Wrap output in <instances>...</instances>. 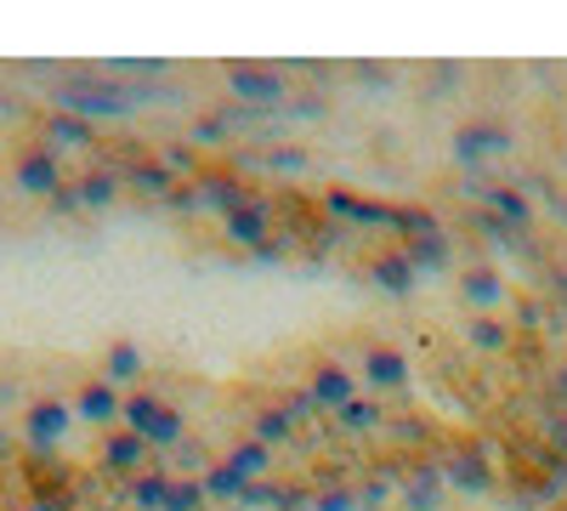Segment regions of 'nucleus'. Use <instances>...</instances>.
Returning a JSON list of instances; mask_svg holds the SVG:
<instances>
[{"mask_svg": "<svg viewBox=\"0 0 567 511\" xmlns=\"http://www.w3.org/2000/svg\"><path fill=\"white\" fill-rule=\"evenodd\" d=\"M171 472L165 467H148L142 478H131V489H125V500H131V511H165V500H171Z\"/></svg>", "mask_w": 567, "mask_h": 511, "instance_id": "nucleus-30", "label": "nucleus"}, {"mask_svg": "<svg viewBox=\"0 0 567 511\" xmlns=\"http://www.w3.org/2000/svg\"><path fill=\"white\" fill-rule=\"evenodd\" d=\"M120 427H125V432H136L154 454H165V449H182V443H187V415H182L171 398L148 392V387L125 392V415H120Z\"/></svg>", "mask_w": 567, "mask_h": 511, "instance_id": "nucleus-2", "label": "nucleus"}, {"mask_svg": "<svg viewBox=\"0 0 567 511\" xmlns=\"http://www.w3.org/2000/svg\"><path fill=\"white\" fill-rule=\"evenodd\" d=\"M7 511H18V505H7Z\"/></svg>", "mask_w": 567, "mask_h": 511, "instance_id": "nucleus-51", "label": "nucleus"}, {"mask_svg": "<svg viewBox=\"0 0 567 511\" xmlns=\"http://www.w3.org/2000/svg\"><path fill=\"white\" fill-rule=\"evenodd\" d=\"M398 489H403V472L369 478V483L358 489V511H386V505H398Z\"/></svg>", "mask_w": 567, "mask_h": 511, "instance_id": "nucleus-34", "label": "nucleus"}, {"mask_svg": "<svg viewBox=\"0 0 567 511\" xmlns=\"http://www.w3.org/2000/svg\"><path fill=\"white\" fill-rule=\"evenodd\" d=\"M284 114H296V120H318V114H329V103L318 98V91H307V98H290V109Z\"/></svg>", "mask_w": 567, "mask_h": 511, "instance_id": "nucleus-49", "label": "nucleus"}, {"mask_svg": "<svg viewBox=\"0 0 567 511\" xmlns=\"http://www.w3.org/2000/svg\"><path fill=\"white\" fill-rule=\"evenodd\" d=\"M97 460H103V472H114V478H142L148 467H159V460H154V449L142 443L136 432H125V427L103 432V449H97Z\"/></svg>", "mask_w": 567, "mask_h": 511, "instance_id": "nucleus-15", "label": "nucleus"}, {"mask_svg": "<svg viewBox=\"0 0 567 511\" xmlns=\"http://www.w3.org/2000/svg\"><path fill=\"white\" fill-rule=\"evenodd\" d=\"M261 165H267L272 176H301V171L312 165V154H307L301 143H278V149H267V154H261Z\"/></svg>", "mask_w": 567, "mask_h": 511, "instance_id": "nucleus-35", "label": "nucleus"}, {"mask_svg": "<svg viewBox=\"0 0 567 511\" xmlns=\"http://www.w3.org/2000/svg\"><path fill=\"white\" fill-rule=\"evenodd\" d=\"M250 200H261V188H250L245 176H233V171H205V176H199V205L216 211L221 222H227L233 211H245Z\"/></svg>", "mask_w": 567, "mask_h": 511, "instance_id": "nucleus-17", "label": "nucleus"}, {"mask_svg": "<svg viewBox=\"0 0 567 511\" xmlns=\"http://www.w3.org/2000/svg\"><path fill=\"white\" fill-rule=\"evenodd\" d=\"M336 432H347V438H381L386 427H392V409L374 398V392H363V398H352L336 421H329Z\"/></svg>", "mask_w": 567, "mask_h": 511, "instance_id": "nucleus-21", "label": "nucleus"}, {"mask_svg": "<svg viewBox=\"0 0 567 511\" xmlns=\"http://www.w3.org/2000/svg\"><path fill=\"white\" fill-rule=\"evenodd\" d=\"M460 336H465V347H477L483 358H505V352H516V324L511 318H499V313H471L465 324H460Z\"/></svg>", "mask_w": 567, "mask_h": 511, "instance_id": "nucleus-19", "label": "nucleus"}, {"mask_svg": "<svg viewBox=\"0 0 567 511\" xmlns=\"http://www.w3.org/2000/svg\"><path fill=\"white\" fill-rule=\"evenodd\" d=\"M45 143H58V149H91V143H97V125L80 120V114L52 109V114H45Z\"/></svg>", "mask_w": 567, "mask_h": 511, "instance_id": "nucleus-29", "label": "nucleus"}, {"mask_svg": "<svg viewBox=\"0 0 567 511\" xmlns=\"http://www.w3.org/2000/svg\"><path fill=\"white\" fill-rule=\"evenodd\" d=\"M69 427H74V403H63V398H34L23 409V438L34 454H52L69 438Z\"/></svg>", "mask_w": 567, "mask_h": 511, "instance_id": "nucleus-11", "label": "nucleus"}, {"mask_svg": "<svg viewBox=\"0 0 567 511\" xmlns=\"http://www.w3.org/2000/svg\"><path fill=\"white\" fill-rule=\"evenodd\" d=\"M34 511H69V500H63L58 489H40V494H34Z\"/></svg>", "mask_w": 567, "mask_h": 511, "instance_id": "nucleus-50", "label": "nucleus"}, {"mask_svg": "<svg viewBox=\"0 0 567 511\" xmlns=\"http://www.w3.org/2000/svg\"><path fill=\"white\" fill-rule=\"evenodd\" d=\"M409 376H414V364H409V352L403 347H392V341H369L363 352H358V381H363V392H403L409 387Z\"/></svg>", "mask_w": 567, "mask_h": 511, "instance_id": "nucleus-7", "label": "nucleus"}, {"mask_svg": "<svg viewBox=\"0 0 567 511\" xmlns=\"http://www.w3.org/2000/svg\"><path fill=\"white\" fill-rule=\"evenodd\" d=\"M307 392H312V403L323 409V421H336V415H341L352 398H363V381H358V369H352V364H341V358H318V364L307 369Z\"/></svg>", "mask_w": 567, "mask_h": 511, "instance_id": "nucleus-6", "label": "nucleus"}, {"mask_svg": "<svg viewBox=\"0 0 567 511\" xmlns=\"http://www.w3.org/2000/svg\"><path fill=\"white\" fill-rule=\"evenodd\" d=\"M69 403H74V421L103 427V432H114V427H120V415H125V392H120V387H109L103 376H97V381H85Z\"/></svg>", "mask_w": 567, "mask_h": 511, "instance_id": "nucleus-16", "label": "nucleus"}, {"mask_svg": "<svg viewBox=\"0 0 567 511\" xmlns=\"http://www.w3.org/2000/svg\"><path fill=\"white\" fill-rule=\"evenodd\" d=\"M312 511H358V489L323 483V489H312Z\"/></svg>", "mask_w": 567, "mask_h": 511, "instance_id": "nucleus-39", "label": "nucleus"}, {"mask_svg": "<svg viewBox=\"0 0 567 511\" xmlns=\"http://www.w3.org/2000/svg\"><path fill=\"white\" fill-rule=\"evenodd\" d=\"M245 125H256V114H250V109H239V103H227V109H216V114L194 120L187 143H194V149H216V143H227L233 131H245Z\"/></svg>", "mask_w": 567, "mask_h": 511, "instance_id": "nucleus-25", "label": "nucleus"}, {"mask_svg": "<svg viewBox=\"0 0 567 511\" xmlns=\"http://www.w3.org/2000/svg\"><path fill=\"white\" fill-rule=\"evenodd\" d=\"M323 216L341 222V227H358V234H398L403 205H392V200H363V194H352V188H329V194H323Z\"/></svg>", "mask_w": 567, "mask_h": 511, "instance_id": "nucleus-5", "label": "nucleus"}, {"mask_svg": "<svg viewBox=\"0 0 567 511\" xmlns=\"http://www.w3.org/2000/svg\"><path fill=\"white\" fill-rule=\"evenodd\" d=\"M290 251H296V234H290V227H278V234H272V239H267V245H261L250 262H267V267H272V262L290 256Z\"/></svg>", "mask_w": 567, "mask_h": 511, "instance_id": "nucleus-45", "label": "nucleus"}, {"mask_svg": "<svg viewBox=\"0 0 567 511\" xmlns=\"http://www.w3.org/2000/svg\"><path fill=\"white\" fill-rule=\"evenodd\" d=\"M460 302L471 307V313H499L505 302H511V285H505V273L499 267H488V262H471V267H460Z\"/></svg>", "mask_w": 567, "mask_h": 511, "instance_id": "nucleus-14", "label": "nucleus"}, {"mask_svg": "<svg viewBox=\"0 0 567 511\" xmlns=\"http://www.w3.org/2000/svg\"><path fill=\"white\" fill-rule=\"evenodd\" d=\"M511 324H516V336H539V330H545V336H561V330H567V324H561L539 296H511Z\"/></svg>", "mask_w": 567, "mask_h": 511, "instance_id": "nucleus-28", "label": "nucleus"}, {"mask_svg": "<svg viewBox=\"0 0 567 511\" xmlns=\"http://www.w3.org/2000/svg\"><path fill=\"white\" fill-rule=\"evenodd\" d=\"M511 125L505 120H465L460 131H454V165H465V171H477L483 160H494V154H511Z\"/></svg>", "mask_w": 567, "mask_h": 511, "instance_id": "nucleus-8", "label": "nucleus"}, {"mask_svg": "<svg viewBox=\"0 0 567 511\" xmlns=\"http://www.w3.org/2000/svg\"><path fill=\"white\" fill-rule=\"evenodd\" d=\"M363 278H369L374 290H386V296H414V285H425V278L414 273V262L403 256V245L374 251V256H369V267H363Z\"/></svg>", "mask_w": 567, "mask_h": 511, "instance_id": "nucleus-18", "label": "nucleus"}, {"mask_svg": "<svg viewBox=\"0 0 567 511\" xmlns=\"http://www.w3.org/2000/svg\"><path fill=\"white\" fill-rule=\"evenodd\" d=\"M403 256L414 262V273H420V278H437V273H449V267H454V239H449V227L409 239V245H403Z\"/></svg>", "mask_w": 567, "mask_h": 511, "instance_id": "nucleus-24", "label": "nucleus"}, {"mask_svg": "<svg viewBox=\"0 0 567 511\" xmlns=\"http://www.w3.org/2000/svg\"><path fill=\"white\" fill-rule=\"evenodd\" d=\"M516 188H523L528 200H545V205H550V211H556V216L567 222V194L556 188V182H550L545 171H528V176H516Z\"/></svg>", "mask_w": 567, "mask_h": 511, "instance_id": "nucleus-36", "label": "nucleus"}, {"mask_svg": "<svg viewBox=\"0 0 567 511\" xmlns=\"http://www.w3.org/2000/svg\"><path fill=\"white\" fill-rule=\"evenodd\" d=\"M471 234H483V239L499 245V251H534V239H528V234H516V227L499 222L494 211H471Z\"/></svg>", "mask_w": 567, "mask_h": 511, "instance_id": "nucleus-31", "label": "nucleus"}, {"mask_svg": "<svg viewBox=\"0 0 567 511\" xmlns=\"http://www.w3.org/2000/svg\"><path fill=\"white\" fill-rule=\"evenodd\" d=\"M233 103L250 109V114H272V109H290V80H284L272 63H227L221 69Z\"/></svg>", "mask_w": 567, "mask_h": 511, "instance_id": "nucleus-3", "label": "nucleus"}, {"mask_svg": "<svg viewBox=\"0 0 567 511\" xmlns=\"http://www.w3.org/2000/svg\"><path fill=\"white\" fill-rule=\"evenodd\" d=\"M45 205H52V216H80L85 205H80V188H74V182H63V188L52 194V200H45Z\"/></svg>", "mask_w": 567, "mask_h": 511, "instance_id": "nucleus-47", "label": "nucleus"}, {"mask_svg": "<svg viewBox=\"0 0 567 511\" xmlns=\"http://www.w3.org/2000/svg\"><path fill=\"white\" fill-rule=\"evenodd\" d=\"M250 438L267 443V449L278 454V449H290V443L301 438V421H296L290 409H284V398H272V403H256V415H250Z\"/></svg>", "mask_w": 567, "mask_h": 511, "instance_id": "nucleus-20", "label": "nucleus"}, {"mask_svg": "<svg viewBox=\"0 0 567 511\" xmlns=\"http://www.w3.org/2000/svg\"><path fill=\"white\" fill-rule=\"evenodd\" d=\"M221 467H233V472H239L245 483H261L267 472H272V449L267 443H256V438H239V443H227L221 454Z\"/></svg>", "mask_w": 567, "mask_h": 511, "instance_id": "nucleus-26", "label": "nucleus"}, {"mask_svg": "<svg viewBox=\"0 0 567 511\" xmlns=\"http://www.w3.org/2000/svg\"><path fill=\"white\" fill-rule=\"evenodd\" d=\"M561 511H567V505H561Z\"/></svg>", "mask_w": 567, "mask_h": 511, "instance_id": "nucleus-52", "label": "nucleus"}, {"mask_svg": "<svg viewBox=\"0 0 567 511\" xmlns=\"http://www.w3.org/2000/svg\"><path fill=\"white\" fill-rule=\"evenodd\" d=\"M74 188H80V205H85V211H109V205L125 194V182H120L114 165H97V171L74 176Z\"/></svg>", "mask_w": 567, "mask_h": 511, "instance_id": "nucleus-27", "label": "nucleus"}, {"mask_svg": "<svg viewBox=\"0 0 567 511\" xmlns=\"http://www.w3.org/2000/svg\"><path fill=\"white\" fill-rule=\"evenodd\" d=\"M284 505V483H245V494H239V511H278Z\"/></svg>", "mask_w": 567, "mask_h": 511, "instance_id": "nucleus-38", "label": "nucleus"}, {"mask_svg": "<svg viewBox=\"0 0 567 511\" xmlns=\"http://www.w3.org/2000/svg\"><path fill=\"white\" fill-rule=\"evenodd\" d=\"M165 211H176V216H194V211H205V205H199V182H176L171 200H165Z\"/></svg>", "mask_w": 567, "mask_h": 511, "instance_id": "nucleus-43", "label": "nucleus"}, {"mask_svg": "<svg viewBox=\"0 0 567 511\" xmlns=\"http://www.w3.org/2000/svg\"><path fill=\"white\" fill-rule=\"evenodd\" d=\"M545 296L567 313V262H550V267H545Z\"/></svg>", "mask_w": 567, "mask_h": 511, "instance_id": "nucleus-46", "label": "nucleus"}, {"mask_svg": "<svg viewBox=\"0 0 567 511\" xmlns=\"http://www.w3.org/2000/svg\"><path fill=\"white\" fill-rule=\"evenodd\" d=\"M471 200H477L483 211H494L499 222H511L516 234L534 239V200L516 188V182H471Z\"/></svg>", "mask_w": 567, "mask_h": 511, "instance_id": "nucleus-13", "label": "nucleus"}, {"mask_svg": "<svg viewBox=\"0 0 567 511\" xmlns=\"http://www.w3.org/2000/svg\"><path fill=\"white\" fill-rule=\"evenodd\" d=\"M278 234V205L261 194V200H250L245 211H233L227 222H221V239L233 245V251H245V256H256L267 239Z\"/></svg>", "mask_w": 567, "mask_h": 511, "instance_id": "nucleus-10", "label": "nucleus"}, {"mask_svg": "<svg viewBox=\"0 0 567 511\" xmlns=\"http://www.w3.org/2000/svg\"><path fill=\"white\" fill-rule=\"evenodd\" d=\"M449 500V483H443V467L437 454H414V467H403V489H398V511H443Z\"/></svg>", "mask_w": 567, "mask_h": 511, "instance_id": "nucleus-12", "label": "nucleus"}, {"mask_svg": "<svg viewBox=\"0 0 567 511\" xmlns=\"http://www.w3.org/2000/svg\"><path fill=\"white\" fill-rule=\"evenodd\" d=\"M120 182L131 194H142V200H171V188H176V176L165 171V160L159 154H148V160H131V165H120Z\"/></svg>", "mask_w": 567, "mask_h": 511, "instance_id": "nucleus-23", "label": "nucleus"}, {"mask_svg": "<svg viewBox=\"0 0 567 511\" xmlns=\"http://www.w3.org/2000/svg\"><path fill=\"white\" fill-rule=\"evenodd\" d=\"M284 409H290V415H296V421H301V427H312V421H323V409L312 403V392H307V387H296V392H284Z\"/></svg>", "mask_w": 567, "mask_h": 511, "instance_id": "nucleus-42", "label": "nucleus"}, {"mask_svg": "<svg viewBox=\"0 0 567 511\" xmlns=\"http://www.w3.org/2000/svg\"><path fill=\"white\" fill-rule=\"evenodd\" d=\"M63 182H69V176H63V160H58V149H45V143L23 149L18 165H12V188L29 194V200H52Z\"/></svg>", "mask_w": 567, "mask_h": 511, "instance_id": "nucleus-9", "label": "nucleus"}, {"mask_svg": "<svg viewBox=\"0 0 567 511\" xmlns=\"http://www.w3.org/2000/svg\"><path fill=\"white\" fill-rule=\"evenodd\" d=\"M142 376H148V352H142L131 336H120V341L103 347V381L109 387H136Z\"/></svg>", "mask_w": 567, "mask_h": 511, "instance_id": "nucleus-22", "label": "nucleus"}, {"mask_svg": "<svg viewBox=\"0 0 567 511\" xmlns=\"http://www.w3.org/2000/svg\"><path fill=\"white\" fill-rule=\"evenodd\" d=\"M460 85H465V63H432V69H425V91H420V98L425 103H449Z\"/></svg>", "mask_w": 567, "mask_h": 511, "instance_id": "nucleus-32", "label": "nucleus"}, {"mask_svg": "<svg viewBox=\"0 0 567 511\" xmlns=\"http://www.w3.org/2000/svg\"><path fill=\"white\" fill-rule=\"evenodd\" d=\"M437 467H443V483L471 494V500H483L499 489V467L483 454V443H443L437 449Z\"/></svg>", "mask_w": 567, "mask_h": 511, "instance_id": "nucleus-4", "label": "nucleus"}, {"mask_svg": "<svg viewBox=\"0 0 567 511\" xmlns=\"http://www.w3.org/2000/svg\"><path fill=\"white\" fill-rule=\"evenodd\" d=\"M205 505H210V494H205V483H199V478H176V483H171L165 511H205Z\"/></svg>", "mask_w": 567, "mask_h": 511, "instance_id": "nucleus-37", "label": "nucleus"}, {"mask_svg": "<svg viewBox=\"0 0 567 511\" xmlns=\"http://www.w3.org/2000/svg\"><path fill=\"white\" fill-rule=\"evenodd\" d=\"M52 109L80 114V120L97 125V120H125L142 103H136V85L131 80H114V74H69L52 91Z\"/></svg>", "mask_w": 567, "mask_h": 511, "instance_id": "nucleus-1", "label": "nucleus"}, {"mask_svg": "<svg viewBox=\"0 0 567 511\" xmlns=\"http://www.w3.org/2000/svg\"><path fill=\"white\" fill-rule=\"evenodd\" d=\"M199 483H205L210 505H239V494H245V478L233 472V467H221V460H216V467H210V472H205Z\"/></svg>", "mask_w": 567, "mask_h": 511, "instance_id": "nucleus-33", "label": "nucleus"}, {"mask_svg": "<svg viewBox=\"0 0 567 511\" xmlns=\"http://www.w3.org/2000/svg\"><path fill=\"white\" fill-rule=\"evenodd\" d=\"M545 409H567V358L550 369V387H545Z\"/></svg>", "mask_w": 567, "mask_h": 511, "instance_id": "nucleus-48", "label": "nucleus"}, {"mask_svg": "<svg viewBox=\"0 0 567 511\" xmlns=\"http://www.w3.org/2000/svg\"><path fill=\"white\" fill-rule=\"evenodd\" d=\"M352 80H358V85H374V91H386V85L398 80V69H392V63H352Z\"/></svg>", "mask_w": 567, "mask_h": 511, "instance_id": "nucleus-44", "label": "nucleus"}, {"mask_svg": "<svg viewBox=\"0 0 567 511\" xmlns=\"http://www.w3.org/2000/svg\"><path fill=\"white\" fill-rule=\"evenodd\" d=\"M539 432H545V449H556V454L567 460V409H545Z\"/></svg>", "mask_w": 567, "mask_h": 511, "instance_id": "nucleus-41", "label": "nucleus"}, {"mask_svg": "<svg viewBox=\"0 0 567 511\" xmlns=\"http://www.w3.org/2000/svg\"><path fill=\"white\" fill-rule=\"evenodd\" d=\"M386 432H392L403 449H420V443H432V438H437L425 421H414V415H392V427H386Z\"/></svg>", "mask_w": 567, "mask_h": 511, "instance_id": "nucleus-40", "label": "nucleus"}]
</instances>
